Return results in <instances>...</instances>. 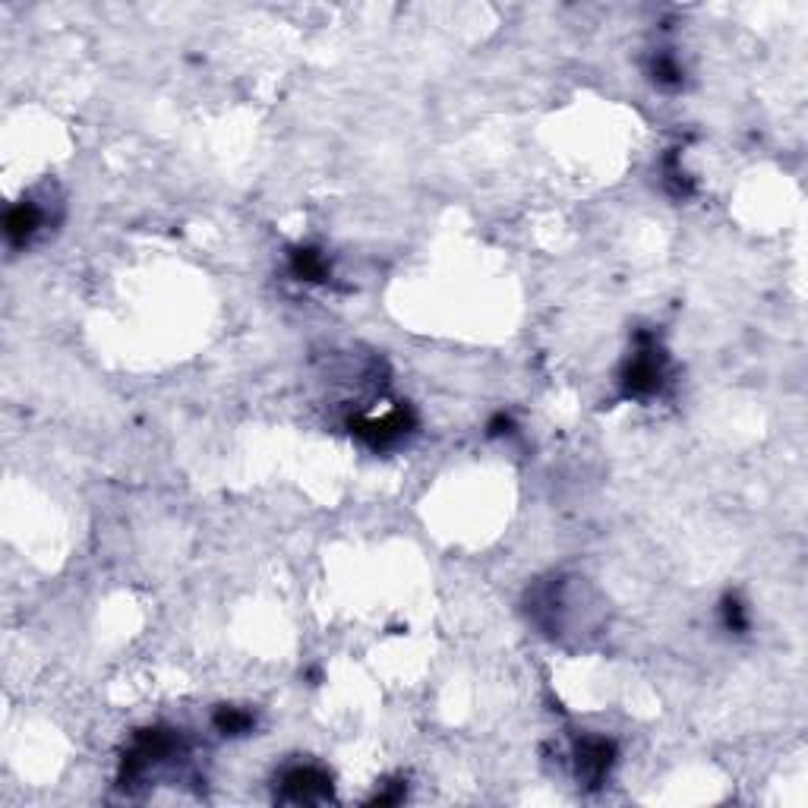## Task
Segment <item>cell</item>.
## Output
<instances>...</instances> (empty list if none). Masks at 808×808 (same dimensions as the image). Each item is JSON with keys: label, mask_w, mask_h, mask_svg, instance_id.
Wrapping results in <instances>:
<instances>
[{"label": "cell", "mask_w": 808, "mask_h": 808, "mask_svg": "<svg viewBox=\"0 0 808 808\" xmlns=\"http://www.w3.org/2000/svg\"><path fill=\"white\" fill-rule=\"evenodd\" d=\"M720 622H723V629L733 632V635L749 632V610H745V603L736 594H726L720 600Z\"/></svg>", "instance_id": "9"}, {"label": "cell", "mask_w": 808, "mask_h": 808, "mask_svg": "<svg viewBox=\"0 0 808 808\" xmlns=\"http://www.w3.org/2000/svg\"><path fill=\"white\" fill-rule=\"evenodd\" d=\"M212 726H215V733L228 736V739L250 736L256 730V714L247 711V707L221 704V707H215V714H212Z\"/></svg>", "instance_id": "7"}, {"label": "cell", "mask_w": 808, "mask_h": 808, "mask_svg": "<svg viewBox=\"0 0 808 808\" xmlns=\"http://www.w3.org/2000/svg\"><path fill=\"white\" fill-rule=\"evenodd\" d=\"M616 742L606 736H584L575 742V777L584 790H600L616 767Z\"/></svg>", "instance_id": "4"}, {"label": "cell", "mask_w": 808, "mask_h": 808, "mask_svg": "<svg viewBox=\"0 0 808 808\" xmlns=\"http://www.w3.org/2000/svg\"><path fill=\"white\" fill-rule=\"evenodd\" d=\"M45 221H48V212L38 206V202H32V199L16 202L4 218V237H7L10 250H26L38 237V231L45 228Z\"/></svg>", "instance_id": "5"}, {"label": "cell", "mask_w": 808, "mask_h": 808, "mask_svg": "<svg viewBox=\"0 0 808 808\" xmlns=\"http://www.w3.org/2000/svg\"><path fill=\"white\" fill-rule=\"evenodd\" d=\"M648 76H651V83L663 92H676L682 89V79H685V70L679 60L670 54V51H657L651 57V64H648Z\"/></svg>", "instance_id": "8"}, {"label": "cell", "mask_w": 808, "mask_h": 808, "mask_svg": "<svg viewBox=\"0 0 808 808\" xmlns=\"http://www.w3.org/2000/svg\"><path fill=\"white\" fill-rule=\"evenodd\" d=\"M275 799L291 805H313L332 799V774L319 764H291L275 780Z\"/></svg>", "instance_id": "3"}, {"label": "cell", "mask_w": 808, "mask_h": 808, "mask_svg": "<svg viewBox=\"0 0 808 808\" xmlns=\"http://www.w3.org/2000/svg\"><path fill=\"white\" fill-rule=\"evenodd\" d=\"M291 275L297 281H307V285H322V281L332 278L329 259L316 247H297L291 253Z\"/></svg>", "instance_id": "6"}, {"label": "cell", "mask_w": 808, "mask_h": 808, "mask_svg": "<svg viewBox=\"0 0 808 808\" xmlns=\"http://www.w3.org/2000/svg\"><path fill=\"white\" fill-rule=\"evenodd\" d=\"M663 184H666V190H670V196H676V199H689L695 193V184L689 180V174L679 168L676 155L666 158V165H663Z\"/></svg>", "instance_id": "10"}, {"label": "cell", "mask_w": 808, "mask_h": 808, "mask_svg": "<svg viewBox=\"0 0 808 808\" xmlns=\"http://www.w3.org/2000/svg\"><path fill=\"white\" fill-rule=\"evenodd\" d=\"M666 376H670V357H666L663 345L654 332H638L632 354L625 357L622 373H619V389L625 398L648 401L663 392Z\"/></svg>", "instance_id": "1"}, {"label": "cell", "mask_w": 808, "mask_h": 808, "mask_svg": "<svg viewBox=\"0 0 808 808\" xmlns=\"http://www.w3.org/2000/svg\"><path fill=\"white\" fill-rule=\"evenodd\" d=\"M351 436H357L363 446L373 452H389L398 449L404 439H408L417 427V417L411 414V408H389L386 414H367V417H351L348 420Z\"/></svg>", "instance_id": "2"}, {"label": "cell", "mask_w": 808, "mask_h": 808, "mask_svg": "<svg viewBox=\"0 0 808 808\" xmlns=\"http://www.w3.org/2000/svg\"><path fill=\"white\" fill-rule=\"evenodd\" d=\"M502 433H512V417L496 414V420L490 423V436H502Z\"/></svg>", "instance_id": "11"}]
</instances>
